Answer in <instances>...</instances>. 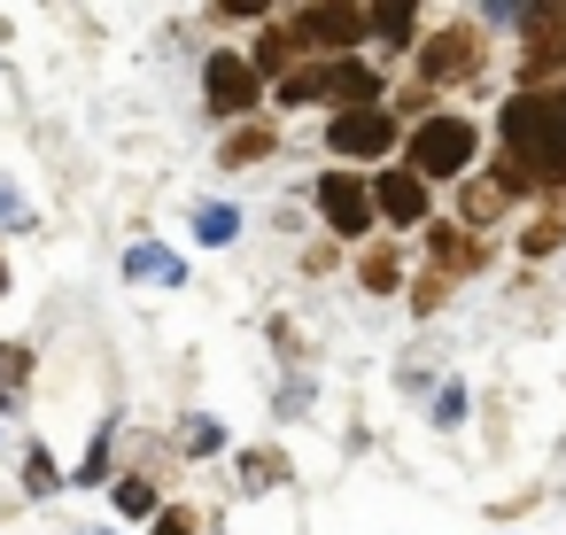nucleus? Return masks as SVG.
I'll use <instances>...</instances> for the list:
<instances>
[{"label":"nucleus","mask_w":566,"mask_h":535,"mask_svg":"<svg viewBox=\"0 0 566 535\" xmlns=\"http://www.w3.org/2000/svg\"><path fill=\"white\" fill-rule=\"evenodd\" d=\"M496 133H504V164H496V187H504V195H520V187H558V179H566V86L504 102Z\"/></svg>","instance_id":"nucleus-1"},{"label":"nucleus","mask_w":566,"mask_h":535,"mask_svg":"<svg viewBox=\"0 0 566 535\" xmlns=\"http://www.w3.org/2000/svg\"><path fill=\"white\" fill-rule=\"evenodd\" d=\"M280 102L303 109V102H342V109H380V78L373 63L342 55V63H318V71H287L280 78Z\"/></svg>","instance_id":"nucleus-2"},{"label":"nucleus","mask_w":566,"mask_h":535,"mask_svg":"<svg viewBox=\"0 0 566 535\" xmlns=\"http://www.w3.org/2000/svg\"><path fill=\"white\" fill-rule=\"evenodd\" d=\"M473 148H481V133L465 117H427L411 133V171L419 179H465L473 171Z\"/></svg>","instance_id":"nucleus-3"},{"label":"nucleus","mask_w":566,"mask_h":535,"mask_svg":"<svg viewBox=\"0 0 566 535\" xmlns=\"http://www.w3.org/2000/svg\"><path fill=\"white\" fill-rule=\"evenodd\" d=\"M287 32H295V48H326V55L342 63V48H349V40H365V32H373V17H365V9H295V24H287Z\"/></svg>","instance_id":"nucleus-4"},{"label":"nucleus","mask_w":566,"mask_h":535,"mask_svg":"<svg viewBox=\"0 0 566 535\" xmlns=\"http://www.w3.org/2000/svg\"><path fill=\"white\" fill-rule=\"evenodd\" d=\"M318 210H326V225H334L342 241L373 233V218H380V210H373V187H357L349 171H326V179H318Z\"/></svg>","instance_id":"nucleus-5"},{"label":"nucleus","mask_w":566,"mask_h":535,"mask_svg":"<svg viewBox=\"0 0 566 535\" xmlns=\"http://www.w3.org/2000/svg\"><path fill=\"white\" fill-rule=\"evenodd\" d=\"M202 94H210L218 117H249V109H256V63H241V55H210V63H202Z\"/></svg>","instance_id":"nucleus-6"},{"label":"nucleus","mask_w":566,"mask_h":535,"mask_svg":"<svg viewBox=\"0 0 566 535\" xmlns=\"http://www.w3.org/2000/svg\"><path fill=\"white\" fill-rule=\"evenodd\" d=\"M326 148H334V156H388V148H396V117H388V109H342V117L326 125Z\"/></svg>","instance_id":"nucleus-7"},{"label":"nucleus","mask_w":566,"mask_h":535,"mask_svg":"<svg viewBox=\"0 0 566 535\" xmlns=\"http://www.w3.org/2000/svg\"><path fill=\"white\" fill-rule=\"evenodd\" d=\"M373 210H380L388 225H427V179H419L411 164L380 171V179H373Z\"/></svg>","instance_id":"nucleus-8"},{"label":"nucleus","mask_w":566,"mask_h":535,"mask_svg":"<svg viewBox=\"0 0 566 535\" xmlns=\"http://www.w3.org/2000/svg\"><path fill=\"white\" fill-rule=\"evenodd\" d=\"M473 63H481V40H473L465 24H458V32H442V40H434V48L419 55V71H427L434 86H442V78H465Z\"/></svg>","instance_id":"nucleus-9"},{"label":"nucleus","mask_w":566,"mask_h":535,"mask_svg":"<svg viewBox=\"0 0 566 535\" xmlns=\"http://www.w3.org/2000/svg\"><path fill=\"white\" fill-rule=\"evenodd\" d=\"M125 272H133V280H164V287H179V256H171V249H148V241L125 256Z\"/></svg>","instance_id":"nucleus-10"},{"label":"nucleus","mask_w":566,"mask_h":535,"mask_svg":"<svg viewBox=\"0 0 566 535\" xmlns=\"http://www.w3.org/2000/svg\"><path fill=\"white\" fill-rule=\"evenodd\" d=\"M287 55H295V32H287V24L256 40V71H272V78H287Z\"/></svg>","instance_id":"nucleus-11"},{"label":"nucleus","mask_w":566,"mask_h":535,"mask_svg":"<svg viewBox=\"0 0 566 535\" xmlns=\"http://www.w3.org/2000/svg\"><path fill=\"white\" fill-rule=\"evenodd\" d=\"M256 156H272V133H264V125H241V133L226 140V156H218V164H256Z\"/></svg>","instance_id":"nucleus-12"},{"label":"nucleus","mask_w":566,"mask_h":535,"mask_svg":"<svg viewBox=\"0 0 566 535\" xmlns=\"http://www.w3.org/2000/svg\"><path fill=\"white\" fill-rule=\"evenodd\" d=\"M373 32H380L388 48H411V9H403V0H388V9H373Z\"/></svg>","instance_id":"nucleus-13"},{"label":"nucleus","mask_w":566,"mask_h":535,"mask_svg":"<svg viewBox=\"0 0 566 535\" xmlns=\"http://www.w3.org/2000/svg\"><path fill=\"white\" fill-rule=\"evenodd\" d=\"M496 202H504V187H465V218H473V225L496 218Z\"/></svg>","instance_id":"nucleus-14"},{"label":"nucleus","mask_w":566,"mask_h":535,"mask_svg":"<svg viewBox=\"0 0 566 535\" xmlns=\"http://www.w3.org/2000/svg\"><path fill=\"white\" fill-rule=\"evenodd\" d=\"M365 287H380V295L396 287V256H388V249H373V256H365Z\"/></svg>","instance_id":"nucleus-15"},{"label":"nucleus","mask_w":566,"mask_h":535,"mask_svg":"<svg viewBox=\"0 0 566 535\" xmlns=\"http://www.w3.org/2000/svg\"><path fill=\"white\" fill-rule=\"evenodd\" d=\"M434 256H442V272H458V264H473V249H465L458 233H434Z\"/></svg>","instance_id":"nucleus-16"},{"label":"nucleus","mask_w":566,"mask_h":535,"mask_svg":"<svg viewBox=\"0 0 566 535\" xmlns=\"http://www.w3.org/2000/svg\"><path fill=\"white\" fill-rule=\"evenodd\" d=\"M233 225H241L233 210H202V241H233Z\"/></svg>","instance_id":"nucleus-17"},{"label":"nucleus","mask_w":566,"mask_h":535,"mask_svg":"<svg viewBox=\"0 0 566 535\" xmlns=\"http://www.w3.org/2000/svg\"><path fill=\"white\" fill-rule=\"evenodd\" d=\"M117 504H125V512H156V489H148V481H125Z\"/></svg>","instance_id":"nucleus-18"},{"label":"nucleus","mask_w":566,"mask_h":535,"mask_svg":"<svg viewBox=\"0 0 566 535\" xmlns=\"http://www.w3.org/2000/svg\"><path fill=\"white\" fill-rule=\"evenodd\" d=\"M24 481H32V489H55V458H48V450H32V465H24Z\"/></svg>","instance_id":"nucleus-19"},{"label":"nucleus","mask_w":566,"mask_h":535,"mask_svg":"<svg viewBox=\"0 0 566 535\" xmlns=\"http://www.w3.org/2000/svg\"><path fill=\"white\" fill-rule=\"evenodd\" d=\"M458 411H465V388H442V396H434V419H442V427H450V419H458Z\"/></svg>","instance_id":"nucleus-20"},{"label":"nucleus","mask_w":566,"mask_h":535,"mask_svg":"<svg viewBox=\"0 0 566 535\" xmlns=\"http://www.w3.org/2000/svg\"><path fill=\"white\" fill-rule=\"evenodd\" d=\"M156 535H195V520L187 512H156Z\"/></svg>","instance_id":"nucleus-21"},{"label":"nucleus","mask_w":566,"mask_h":535,"mask_svg":"<svg viewBox=\"0 0 566 535\" xmlns=\"http://www.w3.org/2000/svg\"><path fill=\"white\" fill-rule=\"evenodd\" d=\"M0 218H17V195H9V187H0Z\"/></svg>","instance_id":"nucleus-22"},{"label":"nucleus","mask_w":566,"mask_h":535,"mask_svg":"<svg viewBox=\"0 0 566 535\" xmlns=\"http://www.w3.org/2000/svg\"><path fill=\"white\" fill-rule=\"evenodd\" d=\"M0 295H9V272H0Z\"/></svg>","instance_id":"nucleus-23"}]
</instances>
